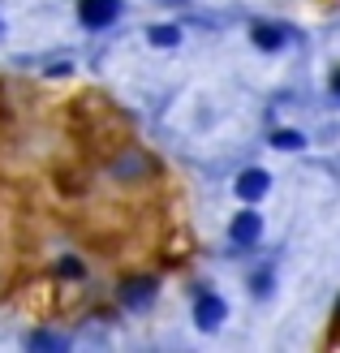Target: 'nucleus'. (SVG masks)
Returning a JSON list of instances; mask_svg holds the SVG:
<instances>
[{"instance_id":"obj_1","label":"nucleus","mask_w":340,"mask_h":353,"mask_svg":"<svg viewBox=\"0 0 340 353\" xmlns=\"http://www.w3.org/2000/svg\"><path fill=\"white\" fill-rule=\"evenodd\" d=\"M259 233H263V220L254 216V211H241V216H232V228H228L232 245H254Z\"/></svg>"},{"instance_id":"obj_2","label":"nucleus","mask_w":340,"mask_h":353,"mask_svg":"<svg viewBox=\"0 0 340 353\" xmlns=\"http://www.w3.org/2000/svg\"><path fill=\"white\" fill-rule=\"evenodd\" d=\"M117 17V0H82V22L86 26H108Z\"/></svg>"},{"instance_id":"obj_3","label":"nucleus","mask_w":340,"mask_h":353,"mask_svg":"<svg viewBox=\"0 0 340 353\" xmlns=\"http://www.w3.org/2000/svg\"><path fill=\"white\" fill-rule=\"evenodd\" d=\"M194 314H199L203 327H220V319H224V302H220V297H211V293H203L199 306H194Z\"/></svg>"},{"instance_id":"obj_4","label":"nucleus","mask_w":340,"mask_h":353,"mask_svg":"<svg viewBox=\"0 0 340 353\" xmlns=\"http://www.w3.org/2000/svg\"><path fill=\"white\" fill-rule=\"evenodd\" d=\"M267 185H272V176L259 172V168H250V172H241L237 194H241V199H259V194H267Z\"/></svg>"},{"instance_id":"obj_5","label":"nucleus","mask_w":340,"mask_h":353,"mask_svg":"<svg viewBox=\"0 0 340 353\" xmlns=\"http://www.w3.org/2000/svg\"><path fill=\"white\" fill-rule=\"evenodd\" d=\"M177 39H181V30H177V26H155V30H151V43H155V48H172Z\"/></svg>"},{"instance_id":"obj_6","label":"nucleus","mask_w":340,"mask_h":353,"mask_svg":"<svg viewBox=\"0 0 340 353\" xmlns=\"http://www.w3.org/2000/svg\"><path fill=\"white\" fill-rule=\"evenodd\" d=\"M254 43L259 48H280V30L276 26H254Z\"/></svg>"},{"instance_id":"obj_7","label":"nucleus","mask_w":340,"mask_h":353,"mask_svg":"<svg viewBox=\"0 0 340 353\" xmlns=\"http://www.w3.org/2000/svg\"><path fill=\"white\" fill-rule=\"evenodd\" d=\"M272 143H276L280 151H293V147H301V134H293V130H280V134H272Z\"/></svg>"},{"instance_id":"obj_8","label":"nucleus","mask_w":340,"mask_h":353,"mask_svg":"<svg viewBox=\"0 0 340 353\" xmlns=\"http://www.w3.org/2000/svg\"><path fill=\"white\" fill-rule=\"evenodd\" d=\"M332 86H336V95H340V74H336V78H332Z\"/></svg>"}]
</instances>
